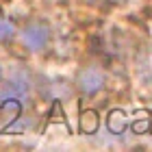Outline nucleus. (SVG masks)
I'll return each instance as SVG.
<instances>
[{"label":"nucleus","mask_w":152,"mask_h":152,"mask_svg":"<svg viewBox=\"0 0 152 152\" xmlns=\"http://www.w3.org/2000/svg\"><path fill=\"white\" fill-rule=\"evenodd\" d=\"M107 126H109V130H111V133H115V135L124 133V130H126V126H128V117H126V113H124L122 109H113V111H109Z\"/></svg>","instance_id":"nucleus-3"},{"label":"nucleus","mask_w":152,"mask_h":152,"mask_svg":"<svg viewBox=\"0 0 152 152\" xmlns=\"http://www.w3.org/2000/svg\"><path fill=\"white\" fill-rule=\"evenodd\" d=\"M78 126H80V130H83L85 135L96 133V130H98V126H100V117H98V113H96L94 109H87V111H83L80 117H78Z\"/></svg>","instance_id":"nucleus-4"},{"label":"nucleus","mask_w":152,"mask_h":152,"mask_svg":"<svg viewBox=\"0 0 152 152\" xmlns=\"http://www.w3.org/2000/svg\"><path fill=\"white\" fill-rule=\"evenodd\" d=\"M104 87V72L96 65L83 67L78 72V89L85 94H96Z\"/></svg>","instance_id":"nucleus-2"},{"label":"nucleus","mask_w":152,"mask_h":152,"mask_svg":"<svg viewBox=\"0 0 152 152\" xmlns=\"http://www.w3.org/2000/svg\"><path fill=\"white\" fill-rule=\"evenodd\" d=\"M48 39H50V31H48L46 24L33 22V24H28V26L22 31V41H24V46L28 48V50H33V52L46 48Z\"/></svg>","instance_id":"nucleus-1"},{"label":"nucleus","mask_w":152,"mask_h":152,"mask_svg":"<svg viewBox=\"0 0 152 152\" xmlns=\"http://www.w3.org/2000/svg\"><path fill=\"white\" fill-rule=\"evenodd\" d=\"M13 33H15V26L7 20H0V39H11Z\"/></svg>","instance_id":"nucleus-7"},{"label":"nucleus","mask_w":152,"mask_h":152,"mask_svg":"<svg viewBox=\"0 0 152 152\" xmlns=\"http://www.w3.org/2000/svg\"><path fill=\"white\" fill-rule=\"evenodd\" d=\"M57 122H65V115H63L61 104H59V102H54L52 109H50V124H57Z\"/></svg>","instance_id":"nucleus-8"},{"label":"nucleus","mask_w":152,"mask_h":152,"mask_svg":"<svg viewBox=\"0 0 152 152\" xmlns=\"http://www.w3.org/2000/svg\"><path fill=\"white\" fill-rule=\"evenodd\" d=\"M18 115H20V100H15V98L7 100L4 98V102H2V117L7 122H13Z\"/></svg>","instance_id":"nucleus-5"},{"label":"nucleus","mask_w":152,"mask_h":152,"mask_svg":"<svg viewBox=\"0 0 152 152\" xmlns=\"http://www.w3.org/2000/svg\"><path fill=\"white\" fill-rule=\"evenodd\" d=\"M133 130L135 133H146V130H150V117L146 113H139L137 120L133 122Z\"/></svg>","instance_id":"nucleus-6"}]
</instances>
